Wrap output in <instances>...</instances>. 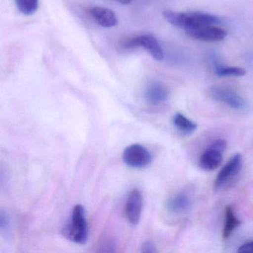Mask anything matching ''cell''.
<instances>
[{
	"mask_svg": "<svg viewBox=\"0 0 253 253\" xmlns=\"http://www.w3.org/2000/svg\"><path fill=\"white\" fill-rule=\"evenodd\" d=\"M163 15L169 23L185 31L209 25L215 26L220 23V19L207 13H181L167 10L163 12Z\"/></svg>",
	"mask_w": 253,
	"mask_h": 253,
	"instance_id": "cell-1",
	"label": "cell"
},
{
	"mask_svg": "<svg viewBox=\"0 0 253 253\" xmlns=\"http://www.w3.org/2000/svg\"><path fill=\"white\" fill-rule=\"evenodd\" d=\"M63 234L69 241L78 244H84L88 239V230L85 217V209L81 204L72 210L70 221L63 228Z\"/></svg>",
	"mask_w": 253,
	"mask_h": 253,
	"instance_id": "cell-2",
	"label": "cell"
},
{
	"mask_svg": "<svg viewBox=\"0 0 253 253\" xmlns=\"http://www.w3.org/2000/svg\"><path fill=\"white\" fill-rule=\"evenodd\" d=\"M226 146V140L223 139L214 140L201 154L199 159L200 167L205 171H213L218 168L223 161V154Z\"/></svg>",
	"mask_w": 253,
	"mask_h": 253,
	"instance_id": "cell-3",
	"label": "cell"
},
{
	"mask_svg": "<svg viewBox=\"0 0 253 253\" xmlns=\"http://www.w3.org/2000/svg\"><path fill=\"white\" fill-rule=\"evenodd\" d=\"M242 165L241 155L240 154L233 155L219 171L214 180V189L220 191L227 187L229 183H232L241 172Z\"/></svg>",
	"mask_w": 253,
	"mask_h": 253,
	"instance_id": "cell-4",
	"label": "cell"
},
{
	"mask_svg": "<svg viewBox=\"0 0 253 253\" xmlns=\"http://www.w3.org/2000/svg\"><path fill=\"white\" fill-rule=\"evenodd\" d=\"M123 46L126 49L141 47L157 61H161L164 57V51L159 42L156 38L152 35H140L126 40L123 43Z\"/></svg>",
	"mask_w": 253,
	"mask_h": 253,
	"instance_id": "cell-5",
	"label": "cell"
},
{
	"mask_svg": "<svg viewBox=\"0 0 253 253\" xmlns=\"http://www.w3.org/2000/svg\"><path fill=\"white\" fill-rule=\"evenodd\" d=\"M210 94L216 101L220 102L238 111L247 109V103L241 96L230 88L224 86H212L210 89Z\"/></svg>",
	"mask_w": 253,
	"mask_h": 253,
	"instance_id": "cell-6",
	"label": "cell"
},
{
	"mask_svg": "<svg viewBox=\"0 0 253 253\" xmlns=\"http://www.w3.org/2000/svg\"><path fill=\"white\" fill-rule=\"evenodd\" d=\"M124 162L131 168L141 169L152 162V155L145 146L132 144L126 148L123 153Z\"/></svg>",
	"mask_w": 253,
	"mask_h": 253,
	"instance_id": "cell-7",
	"label": "cell"
},
{
	"mask_svg": "<svg viewBox=\"0 0 253 253\" xmlns=\"http://www.w3.org/2000/svg\"><path fill=\"white\" fill-rule=\"evenodd\" d=\"M186 32L189 36L194 39L207 41V42L221 41L226 36V31L214 25L200 26V27L188 29Z\"/></svg>",
	"mask_w": 253,
	"mask_h": 253,
	"instance_id": "cell-8",
	"label": "cell"
},
{
	"mask_svg": "<svg viewBox=\"0 0 253 253\" xmlns=\"http://www.w3.org/2000/svg\"><path fill=\"white\" fill-rule=\"evenodd\" d=\"M143 208V197L138 189L130 192L126 204V214L131 224L137 225L141 217Z\"/></svg>",
	"mask_w": 253,
	"mask_h": 253,
	"instance_id": "cell-9",
	"label": "cell"
},
{
	"mask_svg": "<svg viewBox=\"0 0 253 253\" xmlns=\"http://www.w3.org/2000/svg\"><path fill=\"white\" fill-rule=\"evenodd\" d=\"M168 97V89L161 83H152L148 85L145 91V99L152 106H158L164 103Z\"/></svg>",
	"mask_w": 253,
	"mask_h": 253,
	"instance_id": "cell-10",
	"label": "cell"
},
{
	"mask_svg": "<svg viewBox=\"0 0 253 253\" xmlns=\"http://www.w3.org/2000/svg\"><path fill=\"white\" fill-rule=\"evenodd\" d=\"M89 14L94 21L103 28H112L118 24V19L112 10L104 7L90 8Z\"/></svg>",
	"mask_w": 253,
	"mask_h": 253,
	"instance_id": "cell-11",
	"label": "cell"
},
{
	"mask_svg": "<svg viewBox=\"0 0 253 253\" xmlns=\"http://www.w3.org/2000/svg\"><path fill=\"white\" fill-rule=\"evenodd\" d=\"M192 207L190 198L185 193H178L170 198L167 203V208L170 212L181 214L186 212Z\"/></svg>",
	"mask_w": 253,
	"mask_h": 253,
	"instance_id": "cell-12",
	"label": "cell"
},
{
	"mask_svg": "<svg viewBox=\"0 0 253 253\" xmlns=\"http://www.w3.org/2000/svg\"><path fill=\"white\" fill-rule=\"evenodd\" d=\"M241 223V220L234 213L233 209L230 206H227L225 209L224 226L222 232L223 240L228 239Z\"/></svg>",
	"mask_w": 253,
	"mask_h": 253,
	"instance_id": "cell-13",
	"label": "cell"
},
{
	"mask_svg": "<svg viewBox=\"0 0 253 253\" xmlns=\"http://www.w3.org/2000/svg\"><path fill=\"white\" fill-rule=\"evenodd\" d=\"M173 124L180 132L191 134L196 131L198 126L193 121L180 113H177L173 117Z\"/></svg>",
	"mask_w": 253,
	"mask_h": 253,
	"instance_id": "cell-14",
	"label": "cell"
},
{
	"mask_svg": "<svg viewBox=\"0 0 253 253\" xmlns=\"http://www.w3.org/2000/svg\"><path fill=\"white\" fill-rule=\"evenodd\" d=\"M17 9L24 15H32L38 11L39 0H14Z\"/></svg>",
	"mask_w": 253,
	"mask_h": 253,
	"instance_id": "cell-15",
	"label": "cell"
},
{
	"mask_svg": "<svg viewBox=\"0 0 253 253\" xmlns=\"http://www.w3.org/2000/svg\"><path fill=\"white\" fill-rule=\"evenodd\" d=\"M214 70L218 77H242L246 75V71L244 69L238 67H229L223 66L214 62Z\"/></svg>",
	"mask_w": 253,
	"mask_h": 253,
	"instance_id": "cell-16",
	"label": "cell"
},
{
	"mask_svg": "<svg viewBox=\"0 0 253 253\" xmlns=\"http://www.w3.org/2000/svg\"><path fill=\"white\" fill-rule=\"evenodd\" d=\"M0 229H1V232L6 234L10 230L9 218L3 212H1L0 214Z\"/></svg>",
	"mask_w": 253,
	"mask_h": 253,
	"instance_id": "cell-17",
	"label": "cell"
},
{
	"mask_svg": "<svg viewBox=\"0 0 253 253\" xmlns=\"http://www.w3.org/2000/svg\"><path fill=\"white\" fill-rule=\"evenodd\" d=\"M115 242L112 239H107L103 241L100 246V252L103 253H112L115 251Z\"/></svg>",
	"mask_w": 253,
	"mask_h": 253,
	"instance_id": "cell-18",
	"label": "cell"
},
{
	"mask_svg": "<svg viewBox=\"0 0 253 253\" xmlns=\"http://www.w3.org/2000/svg\"><path fill=\"white\" fill-rule=\"evenodd\" d=\"M140 252L143 253H157V247L152 241H146L142 245Z\"/></svg>",
	"mask_w": 253,
	"mask_h": 253,
	"instance_id": "cell-19",
	"label": "cell"
},
{
	"mask_svg": "<svg viewBox=\"0 0 253 253\" xmlns=\"http://www.w3.org/2000/svg\"><path fill=\"white\" fill-rule=\"evenodd\" d=\"M238 252L239 253H253V241H248L240 246Z\"/></svg>",
	"mask_w": 253,
	"mask_h": 253,
	"instance_id": "cell-20",
	"label": "cell"
},
{
	"mask_svg": "<svg viewBox=\"0 0 253 253\" xmlns=\"http://www.w3.org/2000/svg\"><path fill=\"white\" fill-rule=\"evenodd\" d=\"M116 1L122 5H128L131 2V0H116Z\"/></svg>",
	"mask_w": 253,
	"mask_h": 253,
	"instance_id": "cell-21",
	"label": "cell"
}]
</instances>
